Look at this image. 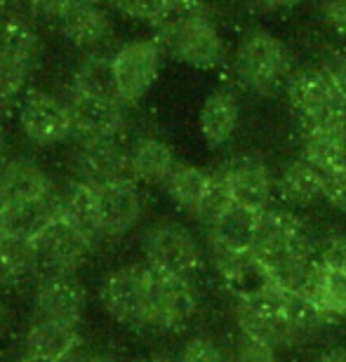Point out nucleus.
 Returning <instances> with one entry per match:
<instances>
[{
  "label": "nucleus",
  "mask_w": 346,
  "mask_h": 362,
  "mask_svg": "<svg viewBox=\"0 0 346 362\" xmlns=\"http://www.w3.org/2000/svg\"><path fill=\"white\" fill-rule=\"evenodd\" d=\"M252 252L266 266L271 280L290 292H299L316 264V245L290 207H266L257 214Z\"/></svg>",
  "instance_id": "f257e3e1"
},
{
  "label": "nucleus",
  "mask_w": 346,
  "mask_h": 362,
  "mask_svg": "<svg viewBox=\"0 0 346 362\" xmlns=\"http://www.w3.org/2000/svg\"><path fill=\"white\" fill-rule=\"evenodd\" d=\"M229 69L243 92L269 99L285 92L292 71L297 69V59L278 33L264 26H250L231 47Z\"/></svg>",
  "instance_id": "f03ea898"
},
{
  "label": "nucleus",
  "mask_w": 346,
  "mask_h": 362,
  "mask_svg": "<svg viewBox=\"0 0 346 362\" xmlns=\"http://www.w3.org/2000/svg\"><path fill=\"white\" fill-rule=\"evenodd\" d=\"M283 94L292 115L297 118L299 129L346 120V101L316 59L297 64Z\"/></svg>",
  "instance_id": "7ed1b4c3"
},
{
  "label": "nucleus",
  "mask_w": 346,
  "mask_h": 362,
  "mask_svg": "<svg viewBox=\"0 0 346 362\" xmlns=\"http://www.w3.org/2000/svg\"><path fill=\"white\" fill-rule=\"evenodd\" d=\"M285 296L287 289L276 282L248 296H238L233 313L243 334L271 349H290V346L304 344L285 313Z\"/></svg>",
  "instance_id": "20e7f679"
},
{
  "label": "nucleus",
  "mask_w": 346,
  "mask_h": 362,
  "mask_svg": "<svg viewBox=\"0 0 346 362\" xmlns=\"http://www.w3.org/2000/svg\"><path fill=\"white\" fill-rule=\"evenodd\" d=\"M154 38L163 47L165 57L191 66L196 71H217L229 66L231 45L214 19V12L189 21L168 33H156Z\"/></svg>",
  "instance_id": "39448f33"
},
{
  "label": "nucleus",
  "mask_w": 346,
  "mask_h": 362,
  "mask_svg": "<svg viewBox=\"0 0 346 362\" xmlns=\"http://www.w3.org/2000/svg\"><path fill=\"white\" fill-rule=\"evenodd\" d=\"M151 278L149 264H129L113 271L102 287L104 308L129 329H151Z\"/></svg>",
  "instance_id": "423d86ee"
},
{
  "label": "nucleus",
  "mask_w": 346,
  "mask_h": 362,
  "mask_svg": "<svg viewBox=\"0 0 346 362\" xmlns=\"http://www.w3.org/2000/svg\"><path fill=\"white\" fill-rule=\"evenodd\" d=\"M144 255L151 269L193 278L203 269V250L184 223L179 221H163L149 230L144 240Z\"/></svg>",
  "instance_id": "0eeeda50"
},
{
  "label": "nucleus",
  "mask_w": 346,
  "mask_h": 362,
  "mask_svg": "<svg viewBox=\"0 0 346 362\" xmlns=\"http://www.w3.org/2000/svg\"><path fill=\"white\" fill-rule=\"evenodd\" d=\"M165 52L158 45L156 38H142L125 42L115 49L111 66L115 88H118L120 99L127 106H134L146 97L151 88L156 85L158 76H161Z\"/></svg>",
  "instance_id": "6e6552de"
},
{
  "label": "nucleus",
  "mask_w": 346,
  "mask_h": 362,
  "mask_svg": "<svg viewBox=\"0 0 346 362\" xmlns=\"http://www.w3.org/2000/svg\"><path fill=\"white\" fill-rule=\"evenodd\" d=\"M198 310V289L193 278L168 275L154 269L151 278V329L177 332L193 320Z\"/></svg>",
  "instance_id": "1a4fd4ad"
},
{
  "label": "nucleus",
  "mask_w": 346,
  "mask_h": 362,
  "mask_svg": "<svg viewBox=\"0 0 346 362\" xmlns=\"http://www.w3.org/2000/svg\"><path fill=\"white\" fill-rule=\"evenodd\" d=\"M217 170L224 175L236 205L248 207L252 212L271 207V200L276 195V175L259 153L243 151L226 158Z\"/></svg>",
  "instance_id": "9d476101"
},
{
  "label": "nucleus",
  "mask_w": 346,
  "mask_h": 362,
  "mask_svg": "<svg viewBox=\"0 0 346 362\" xmlns=\"http://www.w3.org/2000/svg\"><path fill=\"white\" fill-rule=\"evenodd\" d=\"M97 0H76L54 21L62 33L88 57H113V24L109 12Z\"/></svg>",
  "instance_id": "9b49d317"
},
{
  "label": "nucleus",
  "mask_w": 346,
  "mask_h": 362,
  "mask_svg": "<svg viewBox=\"0 0 346 362\" xmlns=\"http://www.w3.org/2000/svg\"><path fill=\"white\" fill-rule=\"evenodd\" d=\"M76 179L90 186H104L111 181L134 179L129 165V151L120 144V136H83L74 156Z\"/></svg>",
  "instance_id": "f8f14e48"
},
{
  "label": "nucleus",
  "mask_w": 346,
  "mask_h": 362,
  "mask_svg": "<svg viewBox=\"0 0 346 362\" xmlns=\"http://www.w3.org/2000/svg\"><path fill=\"white\" fill-rule=\"evenodd\" d=\"M38 255L40 273L45 271H76L90 257L95 238L78 228L64 216L50 221L42 233L33 240Z\"/></svg>",
  "instance_id": "ddd939ff"
},
{
  "label": "nucleus",
  "mask_w": 346,
  "mask_h": 362,
  "mask_svg": "<svg viewBox=\"0 0 346 362\" xmlns=\"http://www.w3.org/2000/svg\"><path fill=\"white\" fill-rule=\"evenodd\" d=\"M88 306V292L74 271L40 273L35 289V317H47L78 327Z\"/></svg>",
  "instance_id": "4468645a"
},
{
  "label": "nucleus",
  "mask_w": 346,
  "mask_h": 362,
  "mask_svg": "<svg viewBox=\"0 0 346 362\" xmlns=\"http://www.w3.org/2000/svg\"><path fill=\"white\" fill-rule=\"evenodd\" d=\"M19 125L35 146H54L76 132L69 106L47 92H28L19 111Z\"/></svg>",
  "instance_id": "2eb2a0df"
},
{
  "label": "nucleus",
  "mask_w": 346,
  "mask_h": 362,
  "mask_svg": "<svg viewBox=\"0 0 346 362\" xmlns=\"http://www.w3.org/2000/svg\"><path fill=\"white\" fill-rule=\"evenodd\" d=\"M74 129L81 136H122L127 127L125 101L71 90L69 99Z\"/></svg>",
  "instance_id": "dca6fc26"
},
{
  "label": "nucleus",
  "mask_w": 346,
  "mask_h": 362,
  "mask_svg": "<svg viewBox=\"0 0 346 362\" xmlns=\"http://www.w3.org/2000/svg\"><path fill=\"white\" fill-rule=\"evenodd\" d=\"M276 195L290 209H311L323 202V170L311 158L299 153L280 165Z\"/></svg>",
  "instance_id": "f3484780"
},
{
  "label": "nucleus",
  "mask_w": 346,
  "mask_h": 362,
  "mask_svg": "<svg viewBox=\"0 0 346 362\" xmlns=\"http://www.w3.org/2000/svg\"><path fill=\"white\" fill-rule=\"evenodd\" d=\"M198 127L205 146L210 151H221L233 141L241 127V99L231 88H217L203 99L198 113Z\"/></svg>",
  "instance_id": "a211bd4d"
},
{
  "label": "nucleus",
  "mask_w": 346,
  "mask_h": 362,
  "mask_svg": "<svg viewBox=\"0 0 346 362\" xmlns=\"http://www.w3.org/2000/svg\"><path fill=\"white\" fill-rule=\"evenodd\" d=\"M97 212L102 235H120L139 221L142 195L137 181L120 179L97 188Z\"/></svg>",
  "instance_id": "6ab92c4d"
},
{
  "label": "nucleus",
  "mask_w": 346,
  "mask_h": 362,
  "mask_svg": "<svg viewBox=\"0 0 346 362\" xmlns=\"http://www.w3.org/2000/svg\"><path fill=\"white\" fill-rule=\"evenodd\" d=\"M210 250L214 271L226 289H231L236 296H248L273 282L266 266L259 262L252 250H229L214 247V245H210Z\"/></svg>",
  "instance_id": "aec40b11"
},
{
  "label": "nucleus",
  "mask_w": 346,
  "mask_h": 362,
  "mask_svg": "<svg viewBox=\"0 0 346 362\" xmlns=\"http://www.w3.org/2000/svg\"><path fill=\"white\" fill-rule=\"evenodd\" d=\"M57 216H59V212H57V191L52 188V193L45 195V198L0 205V233L35 240L42 233V228L50 221H54Z\"/></svg>",
  "instance_id": "412c9836"
},
{
  "label": "nucleus",
  "mask_w": 346,
  "mask_h": 362,
  "mask_svg": "<svg viewBox=\"0 0 346 362\" xmlns=\"http://www.w3.org/2000/svg\"><path fill=\"white\" fill-rule=\"evenodd\" d=\"M52 181L33 160H10L0 170V205L35 200L52 193Z\"/></svg>",
  "instance_id": "4be33fe9"
},
{
  "label": "nucleus",
  "mask_w": 346,
  "mask_h": 362,
  "mask_svg": "<svg viewBox=\"0 0 346 362\" xmlns=\"http://www.w3.org/2000/svg\"><path fill=\"white\" fill-rule=\"evenodd\" d=\"M81 346V334L74 325H64L47 317H33L26 332V356L67 360Z\"/></svg>",
  "instance_id": "5701e85b"
},
{
  "label": "nucleus",
  "mask_w": 346,
  "mask_h": 362,
  "mask_svg": "<svg viewBox=\"0 0 346 362\" xmlns=\"http://www.w3.org/2000/svg\"><path fill=\"white\" fill-rule=\"evenodd\" d=\"M0 57L17 62L28 74L40 66L42 42L26 17L0 19Z\"/></svg>",
  "instance_id": "b1692460"
},
{
  "label": "nucleus",
  "mask_w": 346,
  "mask_h": 362,
  "mask_svg": "<svg viewBox=\"0 0 346 362\" xmlns=\"http://www.w3.org/2000/svg\"><path fill=\"white\" fill-rule=\"evenodd\" d=\"M299 151L321 168H337L346 165V120L330 122V125L301 127L299 129Z\"/></svg>",
  "instance_id": "393cba45"
},
{
  "label": "nucleus",
  "mask_w": 346,
  "mask_h": 362,
  "mask_svg": "<svg viewBox=\"0 0 346 362\" xmlns=\"http://www.w3.org/2000/svg\"><path fill=\"white\" fill-rule=\"evenodd\" d=\"M129 165L137 184L163 186L170 177L172 168L177 165L172 148L158 136H144L129 148Z\"/></svg>",
  "instance_id": "a878e982"
},
{
  "label": "nucleus",
  "mask_w": 346,
  "mask_h": 362,
  "mask_svg": "<svg viewBox=\"0 0 346 362\" xmlns=\"http://www.w3.org/2000/svg\"><path fill=\"white\" fill-rule=\"evenodd\" d=\"M57 212L92 238L102 235L97 212V188L81 179H71L64 191H57Z\"/></svg>",
  "instance_id": "bb28decb"
},
{
  "label": "nucleus",
  "mask_w": 346,
  "mask_h": 362,
  "mask_svg": "<svg viewBox=\"0 0 346 362\" xmlns=\"http://www.w3.org/2000/svg\"><path fill=\"white\" fill-rule=\"evenodd\" d=\"M40 273L33 240L0 233V289L24 285Z\"/></svg>",
  "instance_id": "cd10ccee"
},
{
  "label": "nucleus",
  "mask_w": 346,
  "mask_h": 362,
  "mask_svg": "<svg viewBox=\"0 0 346 362\" xmlns=\"http://www.w3.org/2000/svg\"><path fill=\"white\" fill-rule=\"evenodd\" d=\"M207 184H210V170L196 168V165L189 163H177L163 186L172 198V202L182 212L196 216L200 200H203V195L207 191Z\"/></svg>",
  "instance_id": "c85d7f7f"
},
{
  "label": "nucleus",
  "mask_w": 346,
  "mask_h": 362,
  "mask_svg": "<svg viewBox=\"0 0 346 362\" xmlns=\"http://www.w3.org/2000/svg\"><path fill=\"white\" fill-rule=\"evenodd\" d=\"M257 214L259 212H252V209L241 207L233 202V205L207 228L210 245H214V247H229V250H252Z\"/></svg>",
  "instance_id": "c756f323"
},
{
  "label": "nucleus",
  "mask_w": 346,
  "mask_h": 362,
  "mask_svg": "<svg viewBox=\"0 0 346 362\" xmlns=\"http://www.w3.org/2000/svg\"><path fill=\"white\" fill-rule=\"evenodd\" d=\"M111 59L113 57H88V59L83 62V66L78 69V74L74 76V88L71 90L120 99L118 88H115Z\"/></svg>",
  "instance_id": "7c9ffc66"
},
{
  "label": "nucleus",
  "mask_w": 346,
  "mask_h": 362,
  "mask_svg": "<svg viewBox=\"0 0 346 362\" xmlns=\"http://www.w3.org/2000/svg\"><path fill=\"white\" fill-rule=\"evenodd\" d=\"M207 12H212V7L205 0H165L151 26H154V33H168Z\"/></svg>",
  "instance_id": "2f4dec72"
},
{
  "label": "nucleus",
  "mask_w": 346,
  "mask_h": 362,
  "mask_svg": "<svg viewBox=\"0 0 346 362\" xmlns=\"http://www.w3.org/2000/svg\"><path fill=\"white\" fill-rule=\"evenodd\" d=\"M231 205H233V195H231V188L224 175L219 170H210V184H207V191L203 195V200H200L196 219L205 228H210Z\"/></svg>",
  "instance_id": "473e14b6"
},
{
  "label": "nucleus",
  "mask_w": 346,
  "mask_h": 362,
  "mask_svg": "<svg viewBox=\"0 0 346 362\" xmlns=\"http://www.w3.org/2000/svg\"><path fill=\"white\" fill-rule=\"evenodd\" d=\"M316 62L325 69L328 78L333 81L335 90L346 101V47L342 45H321Z\"/></svg>",
  "instance_id": "72a5a7b5"
},
{
  "label": "nucleus",
  "mask_w": 346,
  "mask_h": 362,
  "mask_svg": "<svg viewBox=\"0 0 346 362\" xmlns=\"http://www.w3.org/2000/svg\"><path fill=\"white\" fill-rule=\"evenodd\" d=\"M323 170V202L346 214V165Z\"/></svg>",
  "instance_id": "f704fd0d"
},
{
  "label": "nucleus",
  "mask_w": 346,
  "mask_h": 362,
  "mask_svg": "<svg viewBox=\"0 0 346 362\" xmlns=\"http://www.w3.org/2000/svg\"><path fill=\"white\" fill-rule=\"evenodd\" d=\"M28 78V71L19 66L17 62L0 57V97L19 101V94L24 90V83Z\"/></svg>",
  "instance_id": "c9c22d12"
},
{
  "label": "nucleus",
  "mask_w": 346,
  "mask_h": 362,
  "mask_svg": "<svg viewBox=\"0 0 346 362\" xmlns=\"http://www.w3.org/2000/svg\"><path fill=\"white\" fill-rule=\"evenodd\" d=\"M316 259L335 271H346V235L337 233L325 238L318 247H316Z\"/></svg>",
  "instance_id": "e433bc0d"
},
{
  "label": "nucleus",
  "mask_w": 346,
  "mask_h": 362,
  "mask_svg": "<svg viewBox=\"0 0 346 362\" xmlns=\"http://www.w3.org/2000/svg\"><path fill=\"white\" fill-rule=\"evenodd\" d=\"M163 3L165 0H111V5L122 17L134 21H146V24H151L158 17Z\"/></svg>",
  "instance_id": "4c0bfd02"
},
{
  "label": "nucleus",
  "mask_w": 346,
  "mask_h": 362,
  "mask_svg": "<svg viewBox=\"0 0 346 362\" xmlns=\"http://www.w3.org/2000/svg\"><path fill=\"white\" fill-rule=\"evenodd\" d=\"M179 362H229L221 349L210 339H193L186 344Z\"/></svg>",
  "instance_id": "58836bf2"
},
{
  "label": "nucleus",
  "mask_w": 346,
  "mask_h": 362,
  "mask_svg": "<svg viewBox=\"0 0 346 362\" xmlns=\"http://www.w3.org/2000/svg\"><path fill=\"white\" fill-rule=\"evenodd\" d=\"M321 17L342 42H346V0H323Z\"/></svg>",
  "instance_id": "ea45409f"
},
{
  "label": "nucleus",
  "mask_w": 346,
  "mask_h": 362,
  "mask_svg": "<svg viewBox=\"0 0 346 362\" xmlns=\"http://www.w3.org/2000/svg\"><path fill=\"white\" fill-rule=\"evenodd\" d=\"M26 3H28V10L33 14H38V17L57 19L69 5H74L76 0H26Z\"/></svg>",
  "instance_id": "a19ab883"
},
{
  "label": "nucleus",
  "mask_w": 346,
  "mask_h": 362,
  "mask_svg": "<svg viewBox=\"0 0 346 362\" xmlns=\"http://www.w3.org/2000/svg\"><path fill=\"white\" fill-rule=\"evenodd\" d=\"M259 12L266 14H278V12H290L292 7H297L301 0H250Z\"/></svg>",
  "instance_id": "79ce46f5"
},
{
  "label": "nucleus",
  "mask_w": 346,
  "mask_h": 362,
  "mask_svg": "<svg viewBox=\"0 0 346 362\" xmlns=\"http://www.w3.org/2000/svg\"><path fill=\"white\" fill-rule=\"evenodd\" d=\"M64 362H118L109 353H78L74 351Z\"/></svg>",
  "instance_id": "37998d69"
},
{
  "label": "nucleus",
  "mask_w": 346,
  "mask_h": 362,
  "mask_svg": "<svg viewBox=\"0 0 346 362\" xmlns=\"http://www.w3.org/2000/svg\"><path fill=\"white\" fill-rule=\"evenodd\" d=\"M316 362H346V349H333L328 353H323V356L316 358Z\"/></svg>",
  "instance_id": "c03bdc74"
},
{
  "label": "nucleus",
  "mask_w": 346,
  "mask_h": 362,
  "mask_svg": "<svg viewBox=\"0 0 346 362\" xmlns=\"http://www.w3.org/2000/svg\"><path fill=\"white\" fill-rule=\"evenodd\" d=\"M7 325H10V310H7L5 303L0 301V334L7 329Z\"/></svg>",
  "instance_id": "a18cd8bd"
},
{
  "label": "nucleus",
  "mask_w": 346,
  "mask_h": 362,
  "mask_svg": "<svg viewBox=\"0 0 346 362\" xmlns=\"http://www.w3.org/2000/svg\"><path fill=\"white\" fill-rule=\"evenodd\" d=\"M134 362H179V360H172L170 356H146V358H139Z\"/></svg>",
  "instance_id": "49530a36"
},
{
  "label": "nucleus",
  "mask_w": 346,
  "mask_h": 362,
  "mask_svg": "<svg viewBox=\"0 0 346 362\" xmlns=\"http://www.w3.org/2000/svg\"><path fill=\"white\" fill-rule=\"evenodd\" d=\"M24 362H64V360H54V358H40V356H26Z\"/></svg>",
  "instance_id": "de8ad7c7"
},
{
  "label": "nucleus",
  "mask_w": 346,
  "mask_h": 362,
  "mask_svg": "<svg viewBox=\"0 0 346 362\" xmlns=\"http://www.w3.org/2000/svg\"><path fill=\"white\" fill-rule=\"evenodd\" d=\"M3 153H5V129L0 125V158H3Z\"/></svg>",
  "instance_id": "09e8293b"
}]
</instances>
